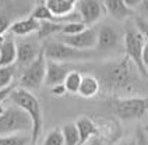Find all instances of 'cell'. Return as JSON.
Listing matches in <instances>:
<instances>
[{"mask_svg":"<svg viewBox=\"0 0 148 145\" xmlns=\"http://www.w3.org/2000/svg\"><path fill=\"white\" fill-rule=\"evenodd\" d=\"M138 72L137 67L124 56L123 59L106 62L97 70V78L101 84V89L113 95L115 98H123L130 94L138 85Z\"/></svg>","mask_w":148,"mask_h":145,"instance_id":"6da1fadb","label":"cell"},{"mask_svg":"<svg viewBox=\"0 0 148 145\" xmlns=\"http://www.w3.org/2000/svg\"><path fill=\"white\" fill-rule=\"evenodd\" d=\"M11 103L21 107L28 113V116L32 120V133H31V145H36V141L41 135L42 126H43V113L39 103V99L34 95L31 91L23 88H16L10 95Z\"/></svg>","mask_w":148,"mask_h":145,"instance_id":"7a4b0ae2","label":"cell"},{"mask_svg":"<svg viewBox=\"0 0 148 145\" xmlns=\"http://www.w3.org/2000/svg\"><path fill=\"white\" fill-rule=\"evenodd\" d=\"M32 127V120L28 113L14 103L0 110V135L31 134Z\"/></svg>","mask_w":148,"mask_h":145,"instance_id":"3957f363","label":"cell"},{"mask_svg":"<svg viewBox=\"0 0 148 145\" xmlns=\"http://www.w3.org/2000/svg\"><path fill=\"white\" fill-rule=\"evenodd\" d=\"M112 110L120 120H141L148 116V95L115 98L112 102Z\"/></svg>","mask_w":148,"mask_h":145,"instance_id":"277c9868","label":"cell"},{"mask_svg":"<svg viewBox=\"0 0 148 145\" xmlns=\"http://www.w3.org/2000/svg\"><path fill=\"white\" fill-rule=\"evenodd\" d=\"M43 53L48 60L59 62V63H69L73 60H88L95 56L94 50H78L59 39L48 40L43 45Z\"/></svg>","mask_w":148,"mask_h":145,"instance_id":"5b68a950","label":"cell"},{"mask_svg":"<svg viewBox=\"0 0 148 145\" xmlns=\"http://www.w3.org/2000/svg\"><path fill=\"white\" fill-rule=\"evenodd\" d=\"M145 36L136 28H127L123 36V43H124V56L127 57L133 64L137 67L138 72L141 74V77L147 78L148 71L144 67L143 63V50H144V43H145Z\"/></svg>","mask_w":148,"mask_h":145,"instance_id":"8992f818","label":"cell"},{"mask_svg":"<svg viewBox=\"0 0 148 145\" xmlns=\"http://www.w3.org/2000/svg\"><path fill=\"white\" fill-rule=\"evenodd\" d=\"M46 68H48V59L43 53V48L39 57L29 67H27L21 77H20V88L27 89V91H35L45 85V78H46Z\"/></svg>","mask_w":148,"mask_h":145,"instance_id":"52a82bcc","label":"cell"},{"mask_svg":"<svg viewBox=\"0 0 148 145\" xmlns=\"http://www.w3.org/2000/svg\"><path fill=\"white\" fill-rule=\"evenodd\" d=\"M59 40L78 50H94L98 46V31L88 27L77 35H60Z\"/></svg>","mask_w":148,"mask_h":145,"instance_id":"ba28073f","label":"cell"},{"mask_svg":"<svg viewBox=\"0 0 148 145\" xmlns=\"http://www.w3.org/2000/svg\"><path fill=\"white\" fill-rule=\"evenodd\" d=\"M77 13L80 20L84 25L92 27L97 24L102 17L106 14V10L103 6V1H95V0H81L77 1Z\"/></svg>","mask_w":148,"mask_h":145,"instance_id":"9c48e42d","label":"cell"},{"mask_svg":"<svg viewBox=\"0 0 148 145\" xmlns=\"http://www.w3.org/2000/svg\"><path fill=\"white\" fill-rule=\"evenodd\" d=\"M39 39H28V38H21V39L16 42L17 46V64L24 67V70L27 67L32 64L39 57L42 52V48L38 43Z\"/></svg>","mask_w":148,"mask_h":145,"instance_id":"30bf717a","label":"cell"},{"mask_svg":"<svg viewBox=\"0 0 148 145\" xmlns=\"http://www.w3.org/2000/svg\"><path fill=\"white\" fill-rule=\"evenodd\" d=\"M74 70L73 66L67 63H59L53 60H48V68H46V78H45V87L52 88L63 84L66 80L67 74Z\"/></svg>","mask_w":148,"mask_h":145,"instance_id":"8fae6325","label":"cell"},{"mask_svg":"<svg viewBox=\"0 0 148 145\" xmlns=\"http://www.w3.org/2000/svg\"><path fill=\"white\" fill-rule=\"evenodd\" d=\"M97 123V121H95ZM98 126L99 135L98 137L106 142L108 145L116 144L119 140H122V127L119 124V121L113 120V119H99V123H97Z\"/></svg>","mask_w":148,"mask_h":145,"instance_id":"7c38bea8","label":"cell"},{"mask_svg":"<svg viewBox=\"0 0 148 145\" xmlns=\"http://www.w3.org/2000/svg\"><path fill=\"white\" fill-rule=\"evenodd\" d=\"M39 27H41V21H38L36 18L29 16L11 23V27H10L8 32L11 35H14V36H18V38H27L28 35H31L34 32L38 34Z\"/></svg>","mask_w":148,"mask_h":145,"instance_id":"4fadbf2b","label":"cell"},{"mask_svg":"<svg viewBox=\"0 0 148 145\" xmlns=\"http://www.w3.org/2000/svg\"><path fill=\"white\" fill-rule=\"evenodd\" d=\"M98 46L99 50H110L115 49L120 42V35L112 25L103 24L98 29Z\"/></svg>","mask_w":148,"mask_h":145,"instance_id":"5bb4252c","label":"cell"},{"mask_svg":"<svg viewBox=\"0 0 148 145\" xmlns=\"http://www.w3.org/2000/svg\"><path fill=\"white\" fill-rule=\"evenodd\" d=\"M75 126H77L78 134H80V145L88 144L92 138L99 135L98 126H97L95 120H92L88 116H81L80 119H77Z\"/></svg>","mask_w":148,"mask_h":145,"instance_id":"9a60e30c","label":"cell"},{"mask_svg":"<svg viewBox=\"0 0 148 145\" xmlns=\"http://www.w3.org/2000/svg\"><path fill=\"white\" fill-rule=\"evenodd\" d=\"M103 6L106 10V14L113 17L117 21H124L136 16V11L126 4V0H108L103 1Z\"/></svg>","mask_w":148,"mask_h":145,"instance_id":"2e32d148","label":"cell"},{"mask_svg":"<svg viewBox=\"0 0 148 145\" xmlns=\"http://www.w3.org/2000/svg\"><path fill=\"white\" fill-rule=\"evenodd\" d=\"M17 62V46L13 36H4L0 42V68L10 67Z\"/></svg>","mask_w":148,"mask_h":145,"instance_id":"e0dca14e","label":"cell"},{"mask_svg":"<svg viewBox=\"0 0 148 145\" xmlns=\"http://www.w3.org/2000/svg\"><path fill=\"white\" fill-rule=\"evenodd\" d=\"M99 91H101V84H99L98 78L95 75H91V74H84L78 95L88 99V98H94L95 95H98Z\"/></svg>","mask_w":148,"mask_h":145,"instance_id":"ac0fdd59","label":"cell"},{"mask_svg":"<svg viewBox=\"0 0 148 145\" xmlns=\"http://www.w3.org/2000/svg\"><path fill=\"white\" fill-rule=\"evenodd\" d=\"M81 80H82V74L78 70H71V71L67 74L66 80H64V87H66L67 94H78L80 91V85H81Z\"/></svg>","mask_w":148,"mask_h":145,"instance_id":"d6986e66","label":"cell"},{"mask_svg":"<svg viewBox=\"0 0 148 145\" xmlns=\"http://www.w3.org/2000/svg\"><path fill=\"white\" fill-rule=\"evenodd\" d=\"M62 133L64 137V145H80V134L75 123H66L62 127Z\"/></svg>","mask_w":148,"mask_h":145,"instance_id":"ffe728a7","label":"cell"},{"mask_svg":"<svg viewBox=\"0 0 148 145\" xmlns=\"http://www.w3.org/2000/svg\"><path fill=\"white\" fill-rule=\"evenodd\" d=\"M62 31H63V24H56V23H50V21H41V27L38 31V39H45L52 35H58V34H62Z\"/></svg>","mask_w":148,"mask_h":145,"instance_id":"44dd1931","label":"cell"},{"mask_svg":"<svg viewBox=\"0 0 148 145\" xmlns=\"http://www.w3.org/2000/svg\"><path fill=\"white\" fill-rule=\"evenodd\" d=\"M0 145H31V134L0 135Z\"/></svg>","mask_w":148,"mask_h":145,"instance_id":"7402d4cb","label":"cell"},{"mask_svg":"<svg viewBox=\"0 0 148 145\" xmlns=\"http://www.w3.org/2000/svg\"><path fill=\"white\" fill-rule=\"evenodd\" d=\"M16 77V67L10 66V67H1L0 68V91L10 88L13 84V80Z\"/></svg>","mask_w":148,"mask_h":145,"instance_id":"603a6c76","label":"cell"},{"mask_svg":"<svg viewBox=\"0 0 148 145\" xmlns=\"http://www.w3.org/2000/svg\"><path fill=\"white\" fill-rule=\"evenodd\" d=\"M42 145H64V137H63L62 129L56 127L50 130L43 138Z\"/></svg>","mask_w":148,"mask_h":145,"instance_id":"cb8c5ba5","label":"cell"},{"mask_svg":"<svg viewBox=\"0 0 148 145\" xmlns=\"http://www.w3.org/2000/svg\"><path fill=\"white\" fill-rule=\"evenodd\" d=\"M88 27L84 25L81 21H74V23H67L63 25V31L62 35H77V34L82 32L84 29H87Z\"/></svg>","mask_w":148,"mask_h":145,"instance_id":"d4e9b609","label":"cell"},{"mask_svg":"<svg viewBox=\"0 0 148 145\" xmlns=\"http://www.w3.org/2000/svg\"><path fill=\"white\" fill-rule=\"evenodd\" d=\"M10 27H11V23H10L8 17L0 13V42L4 39V34L10 31Z\"/></svg>","mask_w":148,"mask_h":145,"instance_id":"484cf974","label":"cell"},{"mask_svg":"<svg viewBox=\"0 0 148 145\" xmlns=\"http://www.w3.org/2000/svg\"><path fill=\"white\" fill-rule=\"evenodd\" d=\"M136 16L143 18L144 21L148 23V0H141L138 7L136 8Z\"/></svg>","mask_w":148,"mask_h":145,"instance_id":"4316f807","label":"cell"},{"mask_svg":"<svg viewBox=\"0 0 148 145\" xmlns=\"http://www.w3.org/2000/svg\"><path fill=\"white\" fill-rule=\"evenodd\" d=\"M134 27L148 39V23L147 21H144L138 16H134Z\"/></svg>","mask_w":148,"mask_h":145,"instance_id":"83f0119b","label":"cell"},{"mask_svg":"<svg viewBox=\"0 0 148 145\" xmlns=\"http://www.w3.org/2000/svg\"><path fill=\"white\" fill-rule=\"evenodd\" d=\"M16 89V87L14 85H11L10 88L7 89H3V91H0V106L3 105L7 99H10V95H11V92Z\"/></svg>","mask_w":148,"mask_h":145,"instance_id":"f1b7e54d","label":"cell"},{"mask_svg":"<svg viewBox=\"0 0 148 145\" xmlns=\"http://www.w3.org/2000/svg\"><path fill=\"white\" fill-rule=\"evenodd\" d=\"M49 89H50V94L55 95V96H63L64 94H67L64 84H60V85H56V87H52V88H49Z\"/></svg>","mask_w":148,"mask_h":145,"instance_id":"f546056e","label":"cell"},{"mask_svg":"<svg viewBox=\"0 0 148 145\" xmlns=\"http://www.w3.org/2000/svg\"><path fill=\"white\" fill-rule=\"evenodd\" d=\"M113 145H140V142H138L137 137H129V138H122V140H119V141Z\"/></svg>","mask_w":148,"mask_h":145,"instance_id":"4dcf8cb0","label":"cell"},{"mask_svg":"<svg viewBox=\"0 0 148 145\" xmlns=\"http://www.w3.org/2000/svg\"><path fill=\"white\" fill-rule=\"evenodd\" d=\"M143 63H144V67L148 71V39H145V43H144V50H143Z\"/></svg>","mask_w":148,"mask_h":145,"instance_id":"1f68e13d","label":"cell"},{"mask_svg":"<svg viewBox=\"0 0 148 145\" xmlns=\"http://www.w3.org/2000/svg\"><path fill=\"white\" fill-rule=\"evenodd\" d=\"M88 145H108V144L106 142H103L99 137H95V138H92L90 142H88Z\"/></svg>","mask_w":148,"mask_h":145,"instance_id":"d6a6232c","label":"cell"}]
</instances>
